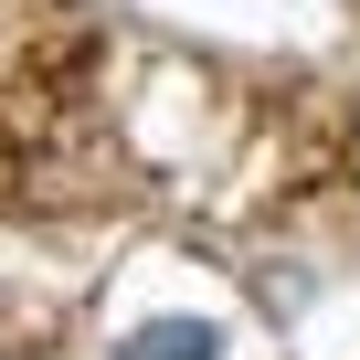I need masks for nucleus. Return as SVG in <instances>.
Segmentation results:
<instances>
[{
    "label": "nucleus",
    "instance_id": "obj_1",
    "mask_svg": "<svg viewBox=\"0 0 360 360\" xmlns=\"http://www.w3.org/2000/svg\"><path fill=\"white\" fill-rule=\"evenodd\" d=\"M117 360H223V328L180 307V318H148V328H127V339H117Z\"/></svg>",
    "mask_w": 360,
    "mask_h": 360
}]
</instances>
